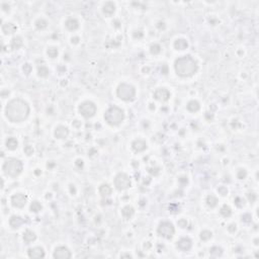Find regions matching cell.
Instances as JSON below:
<instances>
[{"label": "cell", "instance_id": "obj_1", "mask_svg": "<svg viewBox=\"0 0 259 259\" xmlns=\"http://www.w3.org/2000/svg\"><path fill=\"white\" fill-rule=\"evenodd\" d=\"M29 106L25 100L20 98L13 99L7 104L5 109L6 118L12 123H20L28 118Z\"/></svg>", "mask_w": 259, "mask_h": 259}, {"label": "cell", "instance_id": "obj_2", "mask_svg": "<svg viewBox=\"0 0 259 259\" xmlns=\"http://www.w3.org/2000/svg\"><path fill=\"white\" fill-rule=\"evenodd\" d=\"M175 70L177 74L182 77H188L195 74L198 71V64L190 56H182L175 62Z\"/></svg>", "mask_w": 259, "mask_h": 259}, {"label": "cell", "instance_id": "obj_3", "mask_svg": "<svg viewBox=\"0 0 259 259\" xmlns=\"http://www.w3.org/2000/svg\"><path fill=\"white\" fill-rule=\"evenodd\" d=\"M22 168H24V165H22L21 161L14 159V158H9L3 164V171L7 176L10 177L18 176L21 173Z\"/></svg>", "mask_w": 259, "mask_h": 259}, {"label": "cell", "instance_id": "obj_4", "mask_svg": "<svg viewBox=\"0 0 259 259\" xmlns=\"http://www.w3.org/2000/svg\"><path fill=\"white\" fill-rule=\"evenodd\" d=\"M104 118L105 121L111 126H118L119 125L125 118V114H123V109H121L118 106H111L106 110L105 114H104Z\"/></svg>", "mask_w": 259, "mask_h": 259}, {"label": "cell", "instance_id": "obj_5", "mask_svg": "<svg viewBox=\"0 0 259 259\" xmlns=\"http://www.w3.org/2000/svg\"><path fill=\"white\" fill-rule=\"evenodd\" d=\"M118 96L119 98H122L123 100H132L135 97V94H136V90L135 88L130 84L127 83H123L118 86Z\"/></svg>", "mask_w": 259, "mask_h": 259}, {"label": "cell", "instance_id": "obj_6", "mask_svg": "<svg viewBox=\"0 0 259 259\" xmlns=\"http://www.w3.org/2000/svg\"><path fill=\"white\" fill-rule=\"evenodd\" d=\"M79 113L84 118H91L96 113V105L91 101H84L83 103L80 104Z\"/></svg>", "mask_w": 259, "mask_h": 259}, {"label": "cell", "instance_id": "obj_7", "mask_svg": "<svg viewBox=\"0 0 259 259\" xmlns=\"http://www.w3.org/2000/svg\"><path fill=\"white\" fill-rule=\"evenodd\" d=\"M158 233H159V235L162 236V237L170 239L173 237V235L175 233V230L171 223L163 222L160 224L159 228H158Z\"/></svg>", "mask_w": 259, "mask_h": 259}, {"label": "cell", "instance_id": "obj_8", "mask_svg": "<svg viewBox=\"0 0 259 259\" xmlns=\"http://www.w3.org/2000/svg\"><path fill=\"white\" fill-rule=\"evenodd\" d=\"M114 184L118 189H119V190H123V189H127L131 186V179L127 174H125V173H119V174H118L117 177H115Z\"/></svg>", "mask_w": 259, "mask_h": 259}, {"label": "cell", "instance_id": "obj_9", "mask_svg": "<svg viewBox=\"0 0 259 259\" xmlns=\"http://www.w3.org/2000/svg\"><path fill=\"white\" fill-rule=\"evenodd\" d=\"M26 200H28V198L22 194V193H17V194H14L12 198H11V203H12V206L15 208H24L26 203Z\"/></svg>", "mask_w": 259, "mask_h": 259}, {"label": "cell", "instance_id": "obj_10", "mask_svg": "<svg viewBox=\"0 0 259 259\" xmlns=\"http://www.w3.org/2000/svg\"><path fill=\"white\" fill-rule=\"evenodd\" d=\"M54 257L59 259H67L71 257V252L69 251L67 247L60 246L56 248L55 252H54Z\"/></svg>", "mask_w": 259, "mask_h": 259}, {"label": "cell", "instance_id": "obj_11", "mask_svg": "<svg viewBox=\"0 0 259 259\" xmlns=\"http://www.w3.org/2000/svg\"><path fill=\"white\" fill-rule=\"evenodd\" d=\"M154 97H155L158 101H166L170 97V93L167 89L165 88H159L155 91L154 93Z\"/></svg>", "mask_w": 259, "mask_h": 259}, {"label": "cell", "instance_id": "obj_12", "mask_svg": "<svg viewBox=\"0 0 259 259\" xmlns=\"http://www.w3.org/2000/svg\"><path fill=\"white\" fill-rule=\"evenodd\" d=\"M29 256L30 258H44L45 251L41 247H34L29 250Z\"/></svg>", "mask_w": 259, "mask_h": 259}, {"label": "cell", "instance_id": "obj_13", "mask_svg": "<svg viewBox=\"0 0 259 259\" xmlns=\"http://www.w3.org/2000/svg\"><path fill=\"white\" fill-rule=\"evenodd\" d=\"M191 245L192 244H191L190 239H188V238L180 239V240L178 241V243H177V247L182 251H188L189 249L191 248Z\"/></svg>", "mask_w": 259, "mask_h": 259}, {"label": "cell", "instance_id": "obj_14", "mask_svg": "<svg viewBox=\"0 0 259 259\" xmlns=\"http://www.w3.org/2000/svg\"><path fill=\"white\" fill-rule=\"evenodd\" d=\"M68 134H69V131L66 127H64V126H60V127H58L56 131H55V136L58 138V139H64V138H66L68 136Z\"/></svg>", "mask_w": 259, "mask_h": 259}, {"label": "cell", "instance_id": "obj_15", "mask_svg": "<svg viewBox=\"0 0 259 259\" xmlns=\"http://www.w3.org/2000/svg\"><path fill=\"white\" fill-rule=\"evenodd\" d=\"M132 147L136 152H142V151H144L147 148V144L143 140H136L132 144Z\"/></svg>", "mask_w": 259, "mask_h": 259}, {"label": "cell", "instance_id": "obj_16", "mask_svg": "<svg viewBox=\"0 0 259 259\" xmlns=\"http://www.w3.org/2000/svg\"><path fill=\"white\" fill-rule=\"evenodd\" d=\"M9 224L11 227L15 229V228H19L22 224H24V220H22L21 217H19V216H13V217L10 218Z\"/></svg>", "mask_w": 259, "mask_h": 259}, {"label": "cell", "instance_id": "obj_17", "mask_svg": "<svg viewBox=\"0 0 259 259\" xmlns=\"http://www.w3.org/2000/svg\"><path fill=\"white\" fill-rule=\"evenodd\" d=\"M134 212H135L134 208L132 207H130V206H127L122 210V215L126 220H129V219L132 218L134 216Z\"/></svg>", "mask_w": 259, "mask_h": 259}, {"label": "cell", "instance_id": "obj_18", "mask_svg": "<svg viewBox=\"0 0 259 259\" xmlns=\"http://www.w3.org/2000/svg\"><path fill=\"white\" fill-rule=\"evenodd\" d=\"M36 238H37V236H36V234H34L33 231L28 230L24 234V241L26 243V244H29V243H32L33 241L36 240Z\"/></svg>", "mask_w": 259, "mask_h": 259}, {"label": "cell", "instance_id": "obj_19", "mask_svg": "<svg viewBox=\"0 0 259 259\" xmlns=\"http://www.w3.org/2000/svg\"><path fill=\"white\" fill-rule=\"evenodd\" d=\"M115 10V5L113 2H106L103 6V12L107 15H111Z\"/></svg>", "mask_w": 259, "mask_h": 259}, {"label": "cell", "instance_id": "obj_20", "mask_svg": "<svg viewBox=\"0 0 259 259\" xmlns=\"http://www.w3.org/2000/svg\"><path fill=\"white\" fill-rule=\"evenodd\" d=\"M65 25H66V28L68 29H70V30H75L79 25L78 21H77L75 18H72V17L67 19V21H66V24Z\"/></svg>", "mask_w": 259, "mask_h": 259}, {"label": "cell", "instance_id": "obj_21", "mask_svg": "<svg viewBox=\"0 0 259 259\" xmlns=\"http://www.w3.org/2000/svg\"><path fill=\"white\" fill-rule=\"evenodd\" d=\"M15 29H16V26H15L13 24H5L2 26V32L5 34L12 33L15 32Z\"/></svg>", "mask_w": 259, "mask_h": 259}, {"label": "cell", "instance_id": "obj_22", "mask_svg": "<svg viewBox=\"0 0 259 259\" xmlns=\"http://www.w3.org/2000/svg\"><path fill=\"white\" fill-rule=\"evenodd\" d=\"M187 109L191 113H195L199 109V103L196 101V100H191L189 101L187 104Z\"/></svg>", "mask_w": 259, "mask_h": 259}, {"label": "cell", "instance_id": "obj_23", "mask_svg": "<svg viewBox=\"0 0 259 259\" xmlns=\"http://www.w3.org/2000/svg\"><path fill=\"white\" fill-rule=\"evenodd\" d=\"M174 47L177 50H184L187 48V42L183 38H179L174 42Z\"/></svg>", "mask_w": 259, "mask_h": 259}, {"label": "cell", "instance_id": "obj_24", "mask_svg": "<svg viewBox=\"0 0 259 259\" xmlns=\"http://www.w3.org/2000/svg\"><path fill=\"white\" fill-rule=\"evenodd\" d=\"M17 144H18V143L16 141V139H14V138H9L8 140L6 141V147L9 150L16 149L17 148Z\"/></svg>", "mask_w": 259, "mask_h": 259}, {"label": "cell", "instance_id": "obj_25", "mask_svg": "<svg viewBox=\"0 0 259 259\" xmlns=\"http://www.w3.org/2000/svg\"><path fill=\"white\" fill-rule=\"evenodd\" d=\"M99 192L101 193L103 196H107L111 193V188L107 184H102L99 188Z\"/></svg>", "mask_w": 259, "mask_h": 259}, {"label": "cell", "instance_id": "obj_26", "mask_svg": "<svg viewBox=\"0 0 259 259\" xmlns=\"http://www.w3.org/2000/svg\"><path fill=\"white\" fill-rule=\"evenodd\" d=\"M11 46H12L13 49H18V48H20L21 46H22V41H21V38H19V37L13 38L12 41H11Z\"/></svg>", "mask_w": 259, "mask_h": 259}, {"label": "cell", "instance_id": "obj_27", "mask_svg": "<svg viewBox=\"0 0 259 259\" xmlns=\"http://www.w3.org/2000/svg\"><path fill=\"white\" fill-rule=\"evenodd\" d=\"M207 203L211 208H215L218 203V199H217V198H215L214 195H210V196H208Z\"/></svg>", "mask_w": 259, "mask_h": 259}, {"label": "cell", "instance_id": "obj_28", "mask_svg": "<svg viewBox=\"0 0 259 259\" xmlns=\"http://www.w3.org/2000/svg\"><path fill=\"white\" fill-rule=\"evenodd\" d=\"M42 210V206L41 203L38 202H33L32 204H30V211L34 212H38Z\"/></svg>", "mask_w": 259, "mask_h": 259}, {"label": "cell", "instance_id": "obj_29", "mask_svg": "<svg viewBox=\"0 0 259 259\" xmlns=\"http://www.w3.org/2000/svg\"><path fill=\"white\" fill-rule=\"evenodd\" d=\"M38 75L41 77H47L49 75V70L47 67L45 66H41L38 68Z\"/></svg>", "mask_w": 259, "mask_h": 259}, {"label": "cell", "instance_id": "obj_30", "mask_svg": "<svg viewBox=\"0 0 259 259\" xmlns=\"http://www.w3.org/2000/svg\"><path fill=\"white\" fill-rule=\"evenodd\" d=\"M221 212V214L224 216V217H229L232 212H231V208L225 204V206H224V207L221 208V212Z\"/></svg>", "mask_w": 259, "mask_h": 259}, {"label": "cell", "instance_id": "obj_31", "mask_svg": "<svg viewBox=\"0 0 259 259\" xmlns=\"http://www.w3.org/2000/svg\"><path fill=\"white\" fill-rule=\"evenodd\" d=\"M200 238H202V240L203 241H208V239L212 238V233L210 231H203L202 234H200Z\"/></svg>", "mask_w": 259, "mask_h": 259}, {"label": "cell", "instance_id": "obj_32", "mask_svg": "<svg viewBox=\"0 0 259 259\" xmlns=\"http://www.w3.org/2000/svg\"><path fill=\"white\" fill-rule=\"evenodd\" d=\"M151 52H152V54H154V55H156V54H159L161 52V47L159 45H157V44H154L151 46Z\"/></svg>", "mask_w": 259, "mask_h": 259}, {"label": "cell", "instance_id": "obj_33", "mask_svg": "<svg viewBox=\"0 0 259 259\" xmlns=\"http://www.w3.org/2000/svg\"><path fill=\"white\" fill-rule=\"evenodd\" d=\"M48 55L51 58H56L58 56V50L56 48H50L48 50Z\"/></svg>", "mask_w": 259, "mask_h": 259}, {"label": "cell", "instance_id": "obj_34", "mask_svg": "<svg viewBox=\"0 0 259 259\" xmlns=\"http://www.w3.org/2000/svg\"><path fill=\"white\" fill-rule=\"evenodd\" d=\"M36 25L38 29H45L46 26H47V22H46L44 19H38V20L36 22Z\"/></svg>", "mask_w": 259, "mask_h": 259}, {"label": "cell", "instance_id": "obj_35", "mask_svg": "<svg viewBox=\"0 0 259 259\" xmlns=\"http://www.w3.org/2000/svg\"><path fill=\"white\" fill-rule=\"evenodd\" d=\"M215 253H216L215 256H219V255L222 254V249L219 248V247H212V248L211 249V254L214 255Z\"/></svg>", "mask_w": 259, "mask_h": 259}, {"label": "cell", "instance_id": "obj_36", "mask_svg": "<svg viewBox=\"0 0 259 259\" xmlns=\"http://www.w3.org/2000/svg\"><path fill=\"white\" fill-rule=\"evenodd\" d=\"M246 175H247V173H246V171L244 169H240L238 171V174H237L238 178H240V179H244L246 177Z\"/></svg>", "mask_w": 259, "mask_h": 259}, {"label": "cell", "instance_id": "obj_37", "mask_svg": "<svg viewBox=\"0 0 259 259\" xmlns=\"http://www.w3.org/2000/svg\"><path fill=\"white\" fill-rule=\"evenodd\" d=\"M25 152L28 154V155H32V154L33 153V147H30V146H26L25 148Z\"/></svg>", "mask_w": 259, "mask_h": 259}, {"label": "cell", "instance_id": "obj_38", "mask_svg": "<svg viewBox=\"0 0 259 259\" xmlns=\"http://www.w3.org/2000/svg\"><path fill=\"white\" fill-rule=\"evenodd\" d=\"M24 71H25V74H29L30 71H32V67H30V65L25 64V66H24Z\"/></svg>", "mask_w": 259, "mask_h": 259}, {"label": "cell", "instance_id": "obj_39", "mask_svg": "<svg viewBox=\"0 0 259 259\" xmlns=\"http://www.w3.org/2000/svg\"><path fill=\"white\" fill-rule=\"evenodd\" d=\"M218 190H219V192L221 193L222 195H226L227 192H228V190H227L226 187H220V188L218 189Z\"/></svg>", "mask_w": 259, "mask_h": 259}, {"label": "cell", "instance_id": "obj_40", "mask_svg": "<svg viewBox=\"0 0 259 259\" xmlns=\"http://www.w3.org/2000/svg\"><path fill=\"white\" fill-rule=\"evenodd\" d=\"M178 225L181 227V228H185L187 226V222L185 221V220H180V221L178 222Z\"/></svg>", "mask_w": 259, "mask_h": 259}, {"label": "cell", "instance_id": "obj_41", "mask_svg": "<svg viewBox=\"0 0 259 259\" xmlns=\"http://www.w3.org/2000/svg\"><path fill=\"white\" fill-rule=\"evenodd\" d=\"M255 199H256V196H255L254 193H250V194H249V200H250V202L253 203L254 200H255Z\"/></svg>", "mask_w": 259, "mask_h": 259}, {"label": "cell", "instance_id": "obj_42", "mask_svg": "<svg viewBox=\"0 0 259 259\" xmlns=\"http://www.w3.org/2000/svg\"><path fill=\"white\" fill-rule=\"evenodd\" d=\"M122 257H130V258H131L132 256H131V255H129V254H127V255H122Z\"/></svg>", "mask_w": 259, "mask_h": 259}]
</instances>
